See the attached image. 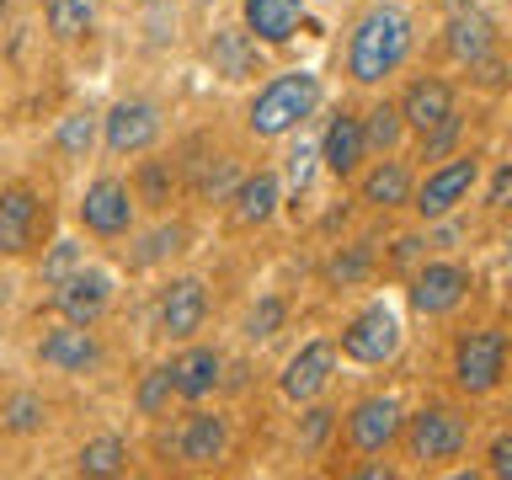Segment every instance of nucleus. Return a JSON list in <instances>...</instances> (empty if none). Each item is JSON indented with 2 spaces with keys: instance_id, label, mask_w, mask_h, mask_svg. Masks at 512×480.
Instances as JSON below:
<instances>
[{
  "instance_id": "29",
  "label": "nucleus",
  "mask_w": 512,
  "mask_h": 480,
  "mask_svg": "<svg viewBox=\"0 0 512 480\" xmlns=\"http://www.w3.org/2000/svg\"><path fill=\"white\" fill-rule=\"evenodd\" d=\"M171 395H176V368L166 363V368H150V374L139 379L134 406H139V416H160V411L171 406Z\"/></svg>"
},
{
  "instance_id": "41",
  "label": "nucleus",
  "mask_w": 512,
  "mask_h": 480,
  "mask_svg": "<svg viewBox=\"0 0 512 480\" xmlns=\"http://www.w3.org/2000/svg\"><path fill=\"white\" fill-rule=\"evenodd\" d=\"M486 203H491V208H507V203H512V160H507V166L491 176V192H486Z\"/></svg>"
},
{
  "instance_id": "23",
  "label": "nucleus",
  "mask_w": 512,
  "mask_h": 480,
  "mask_svg": "<svg viewBox=\"0 0 512 480\" xmlns=\"http://www.w3.org/2000/svg\"><path fill=\"white\" fill-rule=\"evenodd\" d=\"M171 368H176V395H182V400H203L219 384V352L214 347H192Z\"/></svg>"
},
{
  "instance_id": "11",
  "label": "nucleus",
  "mask_w": 512,
  "mask_h": 480,
  "mask_svg": "<svg viewBox=\"0 0 512 480\" xmlns=\"http://www.w3.org/2000/svg\"><path fill=\"white\" fill-rule=\"evenodd\" d=\"M102 139H107V150L112 155H139V150H150V144L160 139V112L155 102H118L102 118Z\"/></svg>"
},
{
  "instance_id": "27",
  "label": "nucleus",
  "mask_w": 512,
  "mask_h": 480,
  "mask_svg": "<svg viewBox=\"0 0 512 480\" xmlns=\"http://www.w3.org/2000/svg\"><path fill=\"white\" fill-rule=\"evenodd\" d=\"M75 470L80 475H123L128 470V443L123 438H96L80 448V459H75Z\"/></svg>"
},
{
  "instance_id": "24",
  "label": "nucleus",
  "mask_w": 512,
  "mask_h": 480,
  "mask_svg": "<svg viewBox=\"0 0 512 480\" xmlns=\"http://www.w3.org/2000/svg\"><path fill=\"white\" fill-rule=\"evenodd\" d=\"M363 203H374V208L411 203V171H406V160H379V166L363 176Z\"/></svg>"
},
{
  "instance_id": "19",
  "label": "nucleus",
  "mask_w": 512,
  "mask_h": 480,
  "mask_svg": "<svg viewBox=\"0 0 512 480\" xmlns=\"http://www.w3.org/2000/svg\"><path fill=\"white\" fill-rule=\"evenodd\" d=\"M363 118H352V112H336V118L326 123V139H320V160H326L331 176H347L363 166Z\"/></svg>"
},
{
  "instance_id": "35",
  "label": "nucleus",
  "mask_w": 512,
  "mask_h": 480,
  "mask_svg": "<svg viewBox=\"0 0 512 480\" xmlns=\"http://www.w3.org/2000/svg\"><path fill=\"white\" fill-rule=\"evenodd\" d=\"M331 427H336V411H326V406H315V411H304V427H299V448H315L331 438Z\"/></svg>"
},
{
  "instance_id": "10",
  "label": "nucleus",
  "mask_w": 512,
  "mask_h": 480,
  "mask_svg": "<svg viewBox=\"0 0 512 480\" xmlns=\"http://www.w3.org/2000/svg\"><path fill=\"white\" fill-rule=\"evenodd\" d=\"M400 427H406V416H400V406L390 395H368L347 416V438L358 454H384V448L400 438Z\"/></svg>"
},
{
  "instance_id": "43",
  "label": "nucleus",
  "mask_w": 512,
  "mask_h": 480,
  "mask_svg": "<svg viewBox=\"0 0 512 480\" xmlns=\"http://www.w3.org/2000/svg\"><path fill=\"white\" fill-rule=\"evenodd\" d=\"M6 310H11V283L0 278V315H6Z\"/></svg>"
},
{
  "instance_id": "14",
  "label": "nucleus",
  "mask_w": 512,
  "mask_h": 480,
  "mask_svg": "<svg viewBox=\"0 0 512 480\" xmlns=\"http://www.w3.org/2000/svg\"><path fill=\"white\" fill-rule=\"evenodd\" d=\"M203 315H208V294H203L198 278H176L166 294H160V336H171V342L198 336Z\"/></svg>"
},
{
  "instance_id": "8",
  "label": "nucleus",
  "mask_w": 512,
  "mask_h": 480,
  "mask_svg": "<svg viewBox=\"0 0 512 480\" xmlns=\"http://www.w3.org/2000/svg\"><path fill=\"white\" fill-rule=\"evenodd\" d=\"M342 352L352 363H390L400 352V320L390 304H368V310L342 331Z\"/></svg>"
},
{
  "instance_id": "25",
  "label": "nucleus",
  "mask_w": 512,
  "mask_h": 480,
  "mask_svg": "<svg viewBox=\"0 0 512 480\" xmlns=\"http://www.w3.org/2000/svg\"><path fill=\"white\" fill-rule=\"evenodd\" d=\"M96 6L102 0H48V32H54L59 43H75V38H86V32L96 27Z\"/></svg>"
},
{
  "instance_id": "38",
  "label": "nucleus",
  "mask_w": 512,
  "mask_h": 480,
  "mask_svg": "<svg viewBox=\"0 0 512 480\" xmlns=\"http://www.w3.org/2000/svg\"><path fill=\"white\" fill-rule=\"evenodd\" d=\"M310 160H320L310 144H294V155H288V182H294V192H304V182H310Z\"/></svg>"
},
{
  "instance_id": "21",
  "label": "nucleus",
  "mask_w": 512,
  "mask_h": 480,
  "mask_svg": "<svg viewBox=\"0 0 512 480\" xmlns=\"http://www.w3.org/2000/svg\"><path fill=\"white\" fill-rule=\"evenodd\" d=\"M395 107H400V118H406V128L427 134V128H438L448 112H454V86H448V80H416Z\"/></svg>"
},
{
  "instance_id": "15",
  "label": "nucleus",
  "mask_w": 512,
  "mask_h": 480,
  "mask_svg": "<svg viewBox=\"0 0 512 480\" xmlns=\"http://www.w3.org/2000/svg\"><path fill=\"white\" fill-rule=\"evenodd\" d=\"M331 368H336V347L331 342H304L283 368V395L288 400H315L320 390L331 384Z\"/></svg>"
},
{
  "instance_id": "3",
  "label": "nucleus",
  "mask_w": 512,
  "mask_h": 480,
  "mask_svg": "<svg viewBox=\"0 0 512 480\" xmlns=\"http://www.w3.org/2000/svg\"><path fill=\"white\" fill-rule=\"evenodd\" d=\"M400 432H406L411 459H422V464H448V459L464 454V443H470V422H464L459 411H448V406L416 411Z\"/></svg>"
},
{
  "instance_id": "18",
  "label": "nucleus",
  "mask_w": 512,
  "mask_h": 480,
  "mask_svg": "<svg viewBox=\"0 0 512 480\" xmlns=\"http://www.w3.org/2000/svg\"><path fill=\"white\" fill-rule=\"evenodd\" d=\"M224 443H230V427H224V416H208V411H192L182 432H176V454L182 464H219L224 459Z\"/></svg>"
},
{
  "instance_id": "16",
  "label": "nucleus",
  "mask_w": 512,
  "mask_h": 480,
  "mask_svg": "<svg viewBox=\"0 0 512 480\" xmlns=\"http://www.w3.org/2000/svg\"><path fill=\"white\" fill-rule=\"evenodd\" d=\"M208 64H214V75H224V80H256L262 75V43H256L246 27H224V32H214V43H208Z\"/></svg>"
},
{
  "instance_id": "6",
  "label": "nucleus",
  "mask_w": 512,
  "mask_h": 480,
  "mask_svg": "<svg viewBox=\"0 0 512 480\" xmlns=\"http://www.w3.org/2000/svg\"><path fill=\"white\" fill-rule=\"evenodd\" d=\"M43 224H48V208L27 182L0 192V256H27L32 246H38Z\"/></svg>"
},
{
  "instance_id": "7",
  "label": "nucleus",
  "mask_w": 512,
  "mask_h": 480,
  "mask_svg": "<svg viewBox=\"0 0 512 480\" xmlns=\"http://www.w3.org/2000/svg\"><path fill=\"white\" fill-rule=\"evenodd\" d=\"M80 224L102 240H118L134 230V192H128V182H118V176L91 182L86 198H80Z\"/></svg>"
},
{
  "instance_id": "26",
  "label": "nucleus",
  "mask_w": 512,
  "mask_h": 480,
  "mask_svg": "<svg viewBox=\"0 0 512 480\" xmlns=\"http://www.w3.org/2000/svg\"><path fill=\"white\" fill-rule=\"evenodd\" d=\"M400 134H406V118H400L395 102H379V107L363 118V150H374V155H395Z\"/></svg>"
},
{
  "instance_id": "37",
  "label": "nucleus",
  "mask_w": 512,
  "mask_h": 480,
  "mask_svg": "<svg viewBox=\"0 0 512 480\" xmlns=\"http://www.w3.org/2000/svg\"><path fill=\"white\" fill-rule=\"evenodd\" d=\"M454 139H459V112H448L438 128H427V134H422V160H438Z\"/></svg>"
},
{
  "instance_id": "2",
  "label": "nucleus",
  "mask_w": 512,
  "mask_h": 480,
  "mask_svg": "<svg viewBox=\"0 0 512 480\" xmlns=\"http://www.w3.org/2000/svg\"><path fill=\"white\" fill-rule=\"evenodd\" d=\"M315 107H320V75L283 70V75H272L267 86L251 96L246 123H251L256 139H283V134H294V128L310 118Z\"/></svg>"
},
{
  "instance_id": "34",
  "label": "nucleus",
  "mask_w": 512,
  "mask_h": 480,
  "mask_svg": "<svg viewBox=\"0 0 512 480\" xmlns=\"http://www.w3.org/2000/svg\"><path fill=\"white\" fill-rule=\"evenodd\" d=\"M368 267H374V251H368V246H352L347 256H336L326 272H331V283H358Z\"/></svg>"
},
{
  "instance_id": "17",
  "label": "nucleus",
  "mask_w": 512,
  "mask_h": 480,
  "mask_svg": "<svg viewBox=\"0 0 512 480\" xmlns=\"http://www.w3.org/2000/svg\"><path fill=\"white\" fill-rule=\"evenodd\" d=\"M240 11H246V32L267 48L288 43L304 22V0H246Z\"/></svg>"
},
{
  "instance_id": "28",
  "label": "nucleus",
  "mask_w": 512,
  "mask_h": 480,
  "mask_svg": "<svg viewBox=\"0 0 512 480\" xmlns=\"http://www.w3.org/2000/svg\"><path fill=\"white\" fill-rule=\"evenodd\" d=\"M182 240H187L182 224H160V230H150V235L139 240V251H128V267H155V262H166V256L182 251Z\"/></svg>"
},
{
  "instance_id": "30",
  "label": "nucleus",
  "mask_w": 512,
  "mask_h": 480,
  "mask_svg": "<svg viewBox=\"0 0 512 480\" xmlns=\"http://www.w3.org/2000/svg\"><path fill=\"white\" fill-rule=\"evenodd\" d=\"M96 144V112H70V118L59 123V150L70 160H86Z\"/></svg>"
},
{
  "instance_id": "36",
  "label": "nucleus",
  "mask_w": 512,
  "mask_h": 480,
  "mask_svg": "<svg viewBox=\"0 0 512 480\" xmlns=\"http://www.w3.org/2000/svg\"><path fill=\"white\" fill-rule=\"evenodd\" d=\"M166 187H171V171H166V160H150V166L139 171V192H144V203H150V208L171 203V198H166Z\"/></svg>"
},
{
  "instance_id": "13",
  "label": "nucleus",
  "mask_w": 512,
  "mask_h": 480,
  "mask_svg": "<svg viewBox=\"0 0 512 480\" xmlns=\"http://www.w3.org/2000/svg\"><path fill=\"white\" fill-rule=\"evenodd\" d=\"M38 363L59 368V374H86V368L102 363V342H96L91 326H75V320H64L59 331H48L38 342Z\"/></svg>"
},
{
  "instance_id": "4",
  "label": "nucleus",
  "mask_w": 512,
  "mask_h": 480,
  "mask_svg": "<svg viewBox=\"0 0 512 480\" xmlns=\"http://www.w3.org/2000/svg\"><path fill=\"white\" fill-rule=\"evenodd\" d=\"M507 374V336L502 331H470L454 347V384L464 395H491Z\"/></svg>"
},
{
  "instance_id": "42",
  "label": "nucleus",
  "mask_w": 512,
  "mask_h": 480,
  "mask_svg": "<svg viewBox=\"0 0 512 480\" xmlns=\"http://www.w3.org/2000/svg\"><path fill=\"white\" fill-rule=\"evenodd\" d=\"M395 470H390V464H363V470H358V480H390Z\"/></svg>"
},
{
  "instance_id": "39",
  "label": "nucleus",
  "mask_w": 512,
  "mask_h": 480,
  "mask_svg": "<svg viewBox=\"0 0 512 480\" xmlns=\"http://www.w3.org/2000/svg\"><path fill=\"white\" fill-rule=\"evenodd\" d=\"M486 470H491L496 480H512V432H507V438H496V443H491V454H486Z\"/></svg>"
},
{
  "instance_id": "31",
  "label": "nucleus",
  "mask_w": 512,
  "mask_h": 480,
  "mask_svg": "<svg viewBox=\"0 0 512 480\" xmlns=\"http://www.w3.org/2000/svg\"><path fill=\"white\" fill-rule=\"evenodd\" d=\"M0 416H6V432H38L48 411H43L38 395H11V406L0 411Z\"/></svg>"
},
{
  "instance_id": "40",
  "label": "nucleus",
  "mask_w": 512,
  "mask_h": 480,
  "mask_svg": "<svg viewBox=\"0 0 512 480\" xmlns=\"http://www.w3.org/2000/svg\"><path fill=\"white\" fill-rule=\"evenodd\" d=\"M230 182H235V166H230V160H219L214 171H203V176H198V192H203V198H219V192L230 187Z\"/></svg>"
},
{
  "instance_id": "22",
  "label": "nucleus",
  "mask_w": 512,
  "mask_h": 480,
  "mask_svg": "<svg viewBox=\"0 0 512 480\" xmlns=\"http://www.w3.org/2000/svg\"><path fill=\"white\" fill-rule=\"evenodd\" d=\"M491 43H496L491 16H480V11H454V22H448V54H454L459 64H480V59L491 54Z\"/></svg>"
},
{
  "instance_id": "5",
  "label": "nucleus",
  "mask_w": 512,
  "mask_h": 480,
  "mask_svg": "<svg viewBox=\"0 0 512 480\" xmlns=\"http://www.w3.org/2000/svg\"><path fill=\"white\" fill-rule=\"evenodd\" d=\"M475 176H480V155H454V160H443V166H432V171H427V182H422V187H411V208H416L422 219L454 214V208L470 198Z\"/></svg>"
},
{
  "instance_id": "1",
  "label": "nucleus",
  "mask_w": 512,
  "mask_h": 480,
  "mask_svg": "<svg viewBox=\"0 0 512 480\" xmlns=\"http://www.w3.org/2000/svg\"><path fill=\"white\" fill-rule=\"evenodd\" d=\"M411 54V16L400 6H374L352 27V43H347V75L358 86H379L390 80Z\"/></svg>"
},
{
  "instance_id": "9",
  "label": "nucleus",
  "mask_w": 512,
  "mask_h": 480,
  "mask_svg": "<svg viewBox=\"0 0 512 480\" xmlns=\"http://www.w3.org/2000/svg\"><path fill=\"white\" fill-rule=\"evenodd\" d=\"M107 304H112V278L102 267H86V262H80L54 294V310L64 320H75V326H96V320L107 315Z\"/></svg>"
},
{
  "instance_id": "12",
  "label": "nucleus",
  "mask_w": 512,
  "mask_h": 480,
  "mask_svg": "<svg viewBox=\"0 0 512 480\" xmlns=\"http://www.w3.org/2000/svg\"><path fill=\"white\" fill-rule=\"evenodd\" d=\"M464 294H470V272L459 262H427L411 278V310L422 315H448Z\"/></svg>"
},
{
  "instance_id": "44",
  "label": "nucleus",
  "mask_w": 512,
  "mask_h": 480,
  "mask_svg": "<svg viewBox=\"0 0 512 480\" xmlns=\"http://www.w3.org/2000/svg\"><path fill=\"white\" fill-rule=\"evenodd\" d=\"M0 22H6V0H0Z\"/></svg>"
},
{
  "instance_id": "33",
  "label": "nucleus",
  "mask_w": 512,
  "mask_h": 480,
  "mask_svg": "<svg viewBox=\"0 0 512 480\" xmlns=\"http://www.w3.org/2000/svg\"><path fill=\"white\" fill-rule=\"evenodd\" d=\"M283 299H262V304H256V310L246 315V336H251V342H267V336H278V326H283Z\"/></svg>"
},
{
  "instance_id": "20",
  "label": "nucleus",
  "mask_w": 512,
  "mask_h": 480,
  "mask_svg": "<svg viewBox=\"0 0 512 480\" xmlns=\"http://www.w3.org/2000/svg\"><path fill=\"white\" fill-rule=\"evenodd\" d=\"M278 198H283V187H278V176L272 171H256V176H240L235 182V208H230V219L240 224V230H256V224H267L272 214H278Z\"/></svg>"
},
{
  "instance_id": "32",
  "label": "nucleus",
  "mask_w": 512,
  "mask_h": 480,
  "mask_svg": "<svg viewBox=\"0 0 512 480\" xmlns=\"http://www.w3.org/2000/svg\"><path fill=\"white\" fill-rule=\"evenodd\" d=\"M80 262H86V256H80V246H75V240H59V246L43 256V283H48V288H59V283L70 278V272H75Z\"/></svg>"
}]
</instances>
